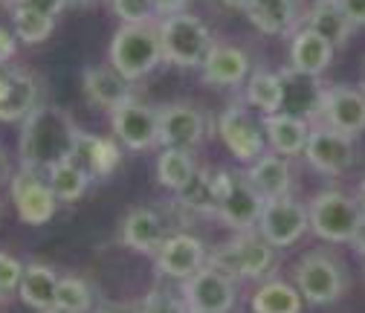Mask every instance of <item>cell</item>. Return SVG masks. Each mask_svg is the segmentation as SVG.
<instances>
[{
    "instance_id": "1",
    "label": "cell",
    "mask_w": 365,
    "mask_h": 313,
    "mask_svg": "<svg viewBox=\"0 0 365 313\" xmlns=\"http://www.w3.org/2000/svg\"><path fill=\"white\" fill-rule=\"evenodd\" d=\"M76 133L78 128L67 111L41 105L35 113L24 119V128H21V140H18L21 168L47 174L53 165L73 160Z\"/></svg>"
},
{
    "instance_id": "2",
    "label": "cell",
    "mask_w": 365,
    "mask_h": 313,
    "mask_svg": "<svg viewBox=\"0 0 365 313\" xmlns=\"http://www.w3.org/2000/svg\"><path fill=\"white\" fill-rule=\"evenodd\" d=\"M108 58H110V67L119 76H125L128 81H140V78L151 76L165 61L157 21H151V24H119V29L110 38Z\"/></svg>"
},
{
    "instance_id": "3",
    "label": "cell",
    "mask_w": 365,
    "mask_h": 313,
    "mask_svg": "<svg viewBox=\"0 0 365 313\" xmlns=\"http://www.w3.org/2000/svg\"><path fill=\"white\" fill-rule=\"evenodd\" d=\"M209 264L217 267L230 279H264L276 264V247H272L258 230L238 232L232 241H226L209 252Z\"/></svg>"
},
{
    "instance_id": "4",
    "label": "cell",
    "mask_w": 365,
    "mask_h": 313,
    "mask_svg": "<svg viewBox=\"0 0 365 313\" xmlns=\"http://www.w3.org/2000/svg\"><path fill=\"white\" fill-rule=\"evenodd\" d=\"M157 26H160V41H163L165 61L180 67V70H200L203 58L215 47L209 26L192 12L160 18Z\"/></svg>"
},
{
    "instance_id": "5",
    "label": "cell",
    "mask_w": 365,
    "mask_h": 313,
    "mask_svg": "<svg viewBox=\"0 0 365 313\" xmlns=\"http://www.w3.org/2000/svg\"><path fill=\"white\" fill-rule=\"evenodd\" d=\"M307 215H310V232L328 244H354L365 220V212L356 203V197L336 189L319 192L307 203Z\"/></svg>"
},
{
    "instance_id": "6",
    "label": "cell",
    "mask_w": 365,
    "mask_h": 313,
    "mask_svg": "<svg viewBox=\"0 0 365 313\" xmlns=\"http://www.w3.org/2000/svg\"><path fill=\"white\" fill-rule=\"evenodd\" d=\"M293 282L304 302L310 304H331L345 293V267L328 252H307L299 258Z\"/></svg>"
},
{
    "instance_id": "7",
    "label": "cell",
    "mask_w": 365,
    "mask_h": 313,
    "mask_svg": "<svg viewBox=\"0 0 365 313\" xmlns=\"http://www.w3.org/2000/svg\"><path fill=\"white\" fill-rule=\"evenodd\" d=\"M217 133L230 154L244 165H252L267 154L264 122L255 119L244 105H230L217 116Z\"/></svg>"
},
{
    "instance_id": "8",
    "label": "cell",
    "mask_w": 365,
    "mask_h": 313,
    "mask_svg": "<svg viewBox=\"0 0 365 313\" xmlns=\"http://www.w3.org/2000/svg\"><path fill=\"white\" fill-rule=\"evenodd\" d=\"M180 296L189 313H230L235 307V279L206 264L203 270L182 282Z\"/></svg>"
},
{
    "instance_id": "9",
    "label": "cell",
    "mask_w": 365,
    "mask_h": 313,
    "mask_svg": "<svg viewBox=\"0 0 365 313\" xmlns=\"http://www.w3.org/2000/svg\"><path fill=\"white\" fill-rule=\"evenodd\" d=\"M264 203L267 200L255 192V186L247 180V174L226 171V183H223V195H220L215 217H220L226 227H232L235 232L258 230Z\"/></svg>"
},
{
    "instance_id": "10",
    "label": "cell",
    "mask_w": 365,
    "mask_h": 313,
    "mask_svg": "<svg viewBox=\"0 0 365 313\" xmlns=\"http://www.w3.org/2000/svg\"><path fill=\"white\" fill-rule=\"evenodd\" d=\"M9 195H12V203L18 209V217L29 227H43L50 223L56 209H58V197L56 192L50 189L47 177H41L38 171H26L21 168L12 180H9Z\"/></svg>"
},
{
    "instance_id": "11",
    "label": "cell",
    "mask_w": 365,
    "mask_h": 313,
    "mask_svg": "<svg viewBox=\"0 0 365 313\" xmlns=\"http://www.w3.org/2000/svg\"><path fill=\"white\" fill-rule=\"evenodd\" d=\"M307 230H310L307 206H302L290 195L264 203V212H261V220H258V232L276 250L293 247Z\"/></svg>"
},
{
    "instance_id": "12",
    "label": "cell",
    "mask_w": 365,
    "mask_h": 313,
    "mask_svg": "<svg viewBox=\"0 0 365 313\" xmlns=\"http://www.w3.org/2000/svg\"><path fill=\"white\" fill-rule=\"evenodd\" d=\"M113 140H119L128 151H148L160 145V111L143 102H128L110 113Z\"/></svg>"
},
{
    "instance_id": "13",
    "label": "cell",
    "mask_w": 365,
    "mask_h": 313,
    "mask_svg": "<svg viewBox=\"0 0 365 313\" xmlns=\"http://www.w3.org/2000/svg\"><path fill=\"white\" fill-rule=\"evenodd\" d=\"M304 157L310 163V168H316L319 174L328 177H339L354 165V137L339 133L328 125H313L310 137H307V148Z\"/></svg>"
},
{
    "instance_id": "14",
    "label": "cell",
    "mask_w": 365,
    "mask_h": 313,
    "mask_svg": "<svg viewBox=\"0 0 365 313\" xmlns=\"http://www.w3.org/2000/svg\"><path fill=\"white\" fill-rule=\"evenodd\" d=\"M316 125H328L356 140L359 133H365V91L351 84H331Z\"/></svg>"
},
{
    "instance_id": "15",
    "label": "cell",
    "mask_w": 365,
    "mask_h": 313,
    "mask_svg": "<svg viewBox=\"0 0 365 313\" xmlns=\"http://www.w3.org/2000/svg\"><path fill=\"white\" fill-rule=\"evenodd\" d=\"M279 76H282V111L316 125L319 116H322V102L328 87L319 81V76H307L293 67L282 70Z\"/></svg>"
},
{
    "instance_id": "16",
    "label": "cell",
    "mask_w": 365,
    "mask_h": 313,
    "mask_svg": "<svg viewBox=\"0 0 365 313\" xmlns=\"http://www.w3.org/2000/svg\"><path fill=\"white\" fill-rule=\"evenodd\" d=\"M154 261L163 276L186 282L209 264V252L200 238H195L189 232H171L165 238V244L160 247V252L154 255Z\"/></svg>"
},
{
    "instance_id": "17",
    "label": "cell",
    "mask_w": 365,
    "mask_h": 313,
    "mask_svg": "<svg viewBox=\"0 0 365 313\" xmlns=\"http://www.w3.org/2000/svg\"><path fill=\"white\" fill-rule=\"evenodd\" d=\"M206 119L195 105L174 102L160 108V145L163 148H180L192 151L203 143Z\"/></svg>"
},
{
    "instance_id": "18",
    "label": "cell",
    "mask_w": 365,
    "mask_h": 313,
    "mask_svg": "<svg viewBox=\"0 0 365 313\" xmlns=\"http://www.w3.org/2000/svg\"><path fill=\"white\" fill-rule=\"evenodd\" d=\"M168 227L165 220L148 209V206H136L125 215L122 220V244L130 247L133 252H143V255H157L160 247L165 244L168 238Z\"/></svg>"
},
{
    "instance_id": "19",
    "label": "cell",
    "mask_w": 365,
    "mask_h": 313,
    "mask_svg": "<svg viewBox=\"0 0 365 313\" xmlns=\"http://www.w3.org/2000/svg\"><path fill=\"white\" fill-rule=\"evenodd\" d=\"M133 81H128L125 76H119L113 67H87L81 73V87H84V93L87 99L105 108V111H119L122 105L133 102Z\"/></svg>"
},
{
    "instance_id": "20",
    "label": "cell",
    "mask_w": 365,
    "mask_h": 313,
    "mask_svg": "<svg viewBox=\"0 0 365 313\" xmlns=\"http://www.w3.org/2000/svg\"><path fill=\"white\" fill-rule=\"evenodd\" d=\"M250 56L232 43H215L200 64V78L215 87H238L250 78Z\"/></svg>"
},
{
    "instance_id": "21",
    "label": "cell",
    "mask_w": 365,
    "mask_h": 313,
    "mask_svg": "<svg viewBox=\"0 0 365 313\" xmlns=\"http://www.w3.org/2000/svg\"><path fill=\"white\" fill-rule=\"evenodd\" d=\"M73 160L93 177H110L122 160V151H119V140H110V137H96L90 130H81L76 133V145H73Z\"/></svg>"
},
{
    "instance_id": "22",
    "label": "cell",
    "mask_w": 365,
    "mask_h": 313,
    "mask_svg": "<svg viewBox=\"0 0 365 313\" xmlns=\"http://www.w3.org/2000/svg\"><path fill=\"white\" fill-rule=\"evenodd\" d=\"M247 180L255 186V192L264 200H276V197H287L290 186H293V168L290 160L284 154H264L261 160H255L252 165H247Z\"/></svg>"
},
{
    "instance_id": "23",
    "label": "cell",
    "mask_w": 365,
    "mask_h": 313,
    "mask_svg": "<svg viewBox=\"0 0 365 313\" xmlns=\"http://www.w3.org/2000/svg\"><path fill=\"white\" fill-rule=\"evenodd\" d=\"M336 47L310 26H299L290 41V67L307 76H322L334 61Z\"/></svg>"
},
{
    "instance_id": "24",
    "label": "cell",
    "mask_w": 365,
    "mask_h": 313,
    "mask_svg": "<svg viewBox=\"0 0 365 313\" xmlns=\"http://www.w3.org/2000/svg\"><path fill=\"white\" fill-rule=\"evenodd\" d=\"M9 78V91L6 99L0 105V122H24L29 113H35L38 96H41V81L35 73L24 70V67H9L6 70Z\"/></svg>"
},
{
    "instance_id": "25",
    "label": "cell",
    "mask_w": 365,
    "mask_h": 313,
    "mask_svg": "<svg viewBox=\"0 0 365 313\" xmlns=\"http://www.w3.org/2000/svg\"><path fill=\"white\" fill-rule=\"evenodd\" d=\"M244 12L264 35H293L302 21L299 0H250Z\"/></svg>"
},
{
    "instance_id": "26",
    "label": "cell",
    "mask_w": 365,
    "mask_h": 313,
    "mask_svg": "<svg viewBox=\"0 0 365 313\" xmlns=\"http://www.w3.org/2000/svg\"><path fill=\"white\" fill-rule=\"evenodd\" d=\"M264 122V133H267V145L276 151V154H284V157H296V154H304L307 148V137H310V122L293 116V113H269L261 119Z\"/></svg>"
},
{
    "instance_id": "27",
    "label": "cell",
    "mask_w": 365,
    "mask_h": 313,
    "mask_svg": "<svg viewBox=\"0 0 365 313\" xmlns=\"http://www.w3.org/2000/svg\"><path fill=\"white\" fill-rule=\"evenodd\" d=\"M223 183H226V168H217V171L200 168L195 174V180L189 183V189H182L177 195V203L182 209H189L192 215H217Z\"/></svg>"
},
{
    "instance_id": "28",
    "label": "cell",
    "mask_w": 365,
    "mask_h": 313,
    "mask_svg": "<svg viewBox=\"0 0 365 313\" xmlns=\"http://www.w3.org/2000/svg\"><path fill=\"white\" fill-rule=\"evenodd\" d=\"M58 282H61V276L53 270L50 264H26L21 287H18V296H21V302L26 307L43 313V310L56 307Z\"/></svg>"
},
{
    "instance_id": "29",
    "label": "cell",
    "mask_w": 365,
    "mask_h": 313,
    "mask_svg": "<svg viewBox=\"0 0 365 313\" xmlns=\"http://www.w3.org/2000/svg\"><path fill=\"white\" fill-rule=\"evenodd\" d=\"M304 26H310L313 32H319L325 41H331L334 47H342V43H348L351 32L356 29L348 15L342 12V6L336 4V0H316V4L310 6L307 18H304Z\"/></svg>"
},
{
    "instance_id": "30",
    "label": "cell",
    "mask_w": 365,
    "mask_h": 313,
    "mask_svg": "<svg viewBox=\"0 0 365 313\" xmlns=\"http://www.w3.org/2000/svg\"><path fill=\"white\" fill-rule=\"evenodd\" d=\"M200 168L195 165L192 151H180V148H163L157 157V180L163 189L180 195L182 189H189V183L195 180V174Z\"/></svg>"
},
{
    "instance_id": "31",
    "label": "cell",
    "mask_w": 365,
    "mask_h": 313,
    "mask_svg": "<svg viewBox=\"0 0 365 313\" xmlns=\"http://www.w3.org/2000/svg\"><path fill=\"white\" fill-rule=\"evenodd\" d=\"M302 302L296 284L269 279L252 293V313H302Z\"/></svg>"
},
{
    "instance_id": "32",
    "label": "cell",
    "mask_w": 365,
    "mask_h": 313,
    "mask_svg": "<svg viewBox=\"0 0 365 313\" xmlns=\"http://www.w3.org/2000/svg\"><path fill=\"white\" fill-rule=\"evenodd\" d=\"M247 102L261 111V116L282 111V76L269 70H255L247 78Z\"/></svg>"
},
{
    "instance_id": "33",
    "label": "cell",
    "mask_w": 365,
    "mask_h": 313,
    "mask_svg": "<svg viewBox=\"0 0 365 313\" xmlns=\"http://www.w3.org/2000/svg\"><path fill=\"white\" fill-rule=\"evenodd\" d=\"M90 180H93V177H90L76 160H64V163H58V165H53L47 171V183H50V189L56 192V197L61 203L78 200L87 192Z\"/></svg>"
},
{
    "instance_id": "34",
    "label": "cell",
    "mask_w": 365,
    "mask_h": 313,
    "mask_svg": "<svg viewBox=\"0 0 365 313\" xmlns=\"http://www.w3.org/2000/svg\"><path fill=\"white\" fill-rule=\"evenodd\" d=\"M9 9H12V32L18 35V41L26 43V47H38V43H43L53 35L56 18L38 15V12L24 9V6H9Z\"/></svg>"
},
{
    "instance_id": "35",
    "label": "cell",
    "mask_w": 365,
    "mask_h": 313,
    "mask_svg": "<svg viewBox=\"0 0 365 313\" xmlns=\"http://www.w3.org/2000/svg\"><path fill=\"white\" fill-rule=\"evenodd\" d=\"M56 307L67 313H90L93 310V287L81 276H61L58 293H56Z\"/></svg>"
},
{
    "instance_id": "36",
    "label": "cell",
    "mask_w": 365,
    "mask_h": 313,
    "mask_svg": "<svg viewBox=\"0 0 365 313\" xmlns=\"http://www.w3.org/2000/svg\"><path fill=\"white\" fill-rule=\"evenodd\" d=\"M119 24H151L157 21L154 0H108Z\"/></svg>"
},
{
    "instance_id": "37",
    "label": "cell",
    "mask_w": 365,
    "mask_h": 313,
    "mask_svg": "<svg viewBox=\"0 0 365 313\" xmlns=\"http://www.w3.org/2000/svg\"><path fill=\"white\" fill-rule=\"evenodd\" d=\"M140 313H189L186 302H182V296H174V293H165L160 287H154L143 302L140 307H136Z\"/></svg>"
},
{
    "instance_id": "38",
    "label": "cell",
    "mask_w": 365,
    "mask_h": 313,
    "mask_svg": "<svg viewBox=\"0 0 365 313\" xmlns=\"http://www.w3.org/2000/svg\"><path fill=\"white\" fill-rule=\"evenodd\" d=\"M24 270H26V264H21L15 255L0 250V296H6V293L21 287Z\"/></svg>"
},
{
    "instance_id": "39",
    "label": "cell",
    "mask_w": 365,
    "mask_h": 313,
    "mask_svg": "<svg viewBox=\"0 0 365 313\" xmlns=\"http://www.w3.org/2000/svg\"><path fill=\"white\" fill-rule=\"evenodd\" d=\"M9 6H24V9H32L38 15L58 18L70 6V0H9Z\"/></svg>"
},
{
    "instance_id": "40",
    "label": "cell",
    "mask_w": 365,
    "mask_h": 313,
    "mask_svg": "<svg viewBox=\"0 0 365 313\" xmlns=\"http://www.w3.org/2000/svg\"><path fill=\"white\" fill-rule=\"evenodd\" d=\"M18 53V35L6 26H0V67H4L6 61H12Z\"/></svg>"
},
{
    "instance_id": "41",
    "label": "cell",
    "mask_w": 365,
    "mask_h": 313,
    "mask_svg": "<svg viewBox=\"0 0 365 313\" xmlns=\"http://www.w3.org/2000/svg\"><path fill=\"white\" fill-rule=\"evenodd\" d=\"M354 26H365V0H336Z\"/></svg>"
},
{
    "instance_id": "42",
    "label": "cell",
    "mask_w": 365,
    "mask_h": 313,
    "mask_svg": "<svg viewBox=\"0 0 365 313\" xmlns=\"http://www.w3.org/2000/svg\"><path fill=\"white\" fill-rule=\"evenodd\" d=\"M154 9H157V21L171 18L180 12H189V0H154Z\"/></svg>"
},
{
    "instance_id": "43",
    "label": "cell",
    "mask_w": 365,
    "mask_h": 313,
    "mask_svg": "<svg viewBox=\"0 0 365 313\" xmlns=\"http://www.w3.org/2000/svg\"><path fill=\"white\" fill-rule=\"evenodd\" d=\"M93 313H140V310L130 307V304H105V307H99Z\"/></svg>"
},
{
    "instance_id": "44",
    "label": "cell",
    "mask_w": 365,
    "mask_h": 313,
    "mask_svg": "<svg viewBox=\"0 0 365 313\" xmlns=\"http://www.w3.org/2000/svg\"><path fill=\"white\" fill-rule=\"evenodd\" d=\"M354 247H356L359 255H365V220H362V227H359V232H356V238H354Z\"/></svg>"
},
{
    "instance_id": "45",
    "label": "cell",
    "mask_w": 365,
    "mask_h": 313,
    "mask_svg": "<svg viewBox=\"0 0 365 313\" xmlns=\"http://www.w3.org/2000/svg\"><path fill=\"white\" fill-rule=\"evenodd\" d=\"M217 4H223L226 9H241L244 12L250 6V0H217Z\"/></svg>"
},
{
    "instance_id": "46",
    "label": "cell",
    "mask_w": 365,
    "mask_h": 313,
    "mask_svg": "<svg viewBox=\"0 0 365 313\" xmlns=\"http://www.w3.org/2000/svg\"><path fill=\"white\" fill-rule=\"evenodd\" d=\"M99 4H108V0H70V6H81V9H90V6H99Z\"/></svg>"
},
{
    "instance_id": "47",
    "label": "cell",
    "mask_w": 365,
    "mask_h": 313,
    "mask_svg": "<svg viewBox=\"0 0 365 313\" xmlns=\"http://www.w3.org/2000/svg\"><path fill=\"white\" fill-rule=\"evenodd\" d=\"M6 91H9V78H6V73H0V105L6 99Z\"/></svg>"
},
{
    "instance_id": "48",
    "label": "cell",
    "mask_w": 365,
    "mask_h": 313,
    "mask_svg": "<svg viewBox=\"0 0 365 313\" xmlns=\"http://www.w3.org/2000/svg\"><path fill=\"white\" fill-rule=\"evenodd\" d=\"M354 197H356V203H359L362 212H365V177H362V183L356 186V195H354Z\"/></svg>"
},
{
    "instance_id": "49",
    "label": "cell",
    "mask_w": 365,
    "mask_h": 313,
    "mask_svg": "<svg viewBox=\"0 0 365 313\" xmlns=\"http://www.w3.org/2000/svg\"><path fill=\"white\" fill-rule=\"evenodd\" d=\"M43 313H67V310H61V307H50V310H43Z\"/></svg>"
},
{
    "instance_id": "50",
    "label": "cell",
    "mask_w": 365,
    "mask_h": 313,
    "mask_svg": "<svg viewBox=\"0 0 365 313\" xmlns=\"http://www.w3.org/2000/svg\"><path fill=\"white\" fill-rule=\"evenodd\" d=\"M0 174H4V154H0Z\"/></svg>"
}]
</instances>
